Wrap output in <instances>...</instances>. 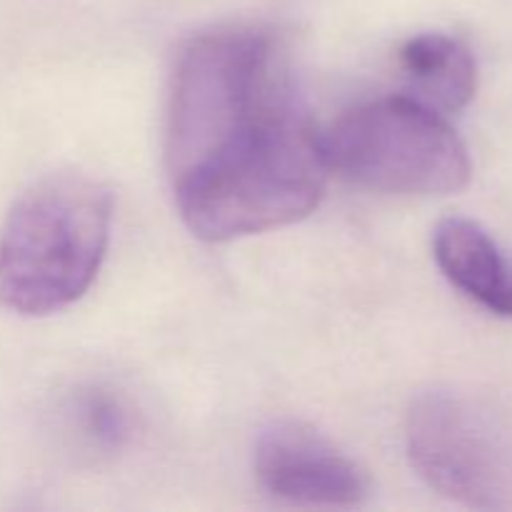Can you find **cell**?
Segmentation results:
<instances>
[{"label": "cell", "mask_w": 512, "mask_h": 512, "mask_svg": "<svg viewBox=\"0 0 512 512\" xmlns=\"http://www.w3.org/2000/svg\"><path fill=\"white\" fill-rule=\"evenodd\" d=\"M165 170L195 238L228 243L308 218L330 168L288 55L268 30L225 25L180 50Z\"/></svg>", "instance_id": "obj_1"}, {"label": "cell", "mask_w": 512, "mask_h": 512, "mask_svg": "<svg viewBox=\"0 0 512 512\" xmlns=\"http://www.w3.org/2000/svg\"><path fill=\"white\" fill-rule=\"evenodd\" d=\"M113 228V193L85 173H53L13 203L0 230V305L53 315L98 278Z\"/></svg>", "instance_id": "obj_2"}, {"label": "cell", "mask_w": 512, "mask_h": 512, "mask_svg": "<svg viewBox=\"0 0 512 512\" xmlns=\"http://www.w3.org/2000/svg\"><path fill=\"white\" fill-rule=\"evenodd\" d=\"M330 175L390 195H453L473 163L443 113L410 95L368 100L323 133Z\"/></svg>", "instance_id": "obj_3"}, {"label": "cell", "mask_w": 512, "mask_h": 512, "mask_svg": "<svg viewBox=\"0 0 512 512\" xmlns=\"http://www.w3.org/2000/svg\"><path fill=\"white\" fill-rule=\"evenodd\" d=\"M410 465L430 490L475 510H512V423L483 395L423 390L405 415Z\"/></svg>", "instance_id": "obj_4"}, {"label": "cell", "mask_w": 512, "mask_h": 512, "mask_svg": "<svg viewBox=\"0 0 512 512\" xmlns=\"http://www.w3.org/2000/svg\"><path fill=\"white\" fill-rule=\"evenodd\" d=\"M253 470L270 498L300 508H355L370 495L365 470L300 420H273L260 430Z\"/></svg>", "instance_id": "obj_5"}, {"label": "cell", "mask_w": 512, "mask_h": 512, "mask_svg": "<svg viewBox=\"0 0 512 512\" xmlns=\"http://www.w3.org/2000/svg\"><path fill=\"white\" fill-rule=\"evenodd\" d=\"M433 255L445 278L480 308L512 318V258L470 218H445L433 230Z\"/></svg>", "instance_id": "obj_6"}, {"label": "cell", "mask_w": 512, "mask_h": 512, "mask_svg": "<svg viewBox=\"0 0 512 512\" xmlns=\"http://www.w3.org/2000/svg\"><path fill=\"white\" fill-rule=\"evenodd\" d=\"M410 98L438 113L468 108L478 93V63L463 40L448 33H418L398 50Z\"/></svg>", "instance_id": "obj_7"}, {"label": "cell", "mask_w": 512, "mask_h": 512, "mask_svg": "<svg viewBox=\"0 0 512 512\" xmlns=\"http://www.w3.org/2000/svg\"><path fill=\"white\" fill-rule=\"evenodd\" d=\"M70 423L78 438L98 453H115L130 438V418L125 405L108 390L88 388L70 403Z\"/></svg>", "instance_id": "obj_8"}]
</instances>
